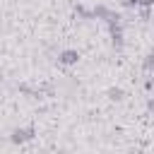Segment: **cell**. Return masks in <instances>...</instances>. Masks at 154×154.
<instances>
[{"mask_svg":"<svg viewBox=\"0 0 154 154\" xmlns=\"http://www.w3.org/2000/svg\"><path fill=\"white\" fill-rule=\"evenodd\" d=\"M34 137V130H14L12 132V142H26V140H31Z\"/></svg>","mask_w":154,"mask_h":154,"instance_id":"obj_1","label":"cell"},{"mask_svg":"<svg viewBox=\"0 0 154 154\" xmlns=\"http://www.w3.org/2000/svg\"><path fill=\"white\" fill-rule=\"evenodd\" d=\"M58 60L65 63V65H72V63H77V53H75V51H63Z\"/></svg>","mask_w":154,"mask_h":154,"instance_id":"obj_2","label":"cell"}]
</instances>
